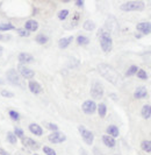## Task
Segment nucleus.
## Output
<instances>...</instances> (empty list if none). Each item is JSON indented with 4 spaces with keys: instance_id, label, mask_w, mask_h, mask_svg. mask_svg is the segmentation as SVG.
<instances>
[{
    "instance_id": "1",
    "label": "nucleus",
    "mask_w": 151,
    "mask_h": 155,
    "mask_svg": "<svg viewBox=\"0 0 151 155\" xmlns=\"http://www.w3.org/2000/svg\"><path fill=\"white\" fill-rule=\"evenodd\" d=\"M98 71L102 77L105 78V79H107L109 83H112L113 85H115V86L121 85L122 78H121L120 74L114 69L113 67H111L109 64L100 63L98 65Z\"/></svg>"
},
{
    "instance_id": "2",
    "label": "nucleus",
    "mask_w": 151,
    "mask_h": 155,
    "mask_svg": "<svg viewBox=\"0 0 151 155\" xmlns=\"http://www.w3.org/2000/svg\"><path fill=\"white\" fill-rule=\"evenodd\" d=\"M100 46L102 48V50L105 53H109L113 48V40L111 36V33H108L107 31H100Z\"/></svg>"
},
{
    "instance_id": "3",
    "label": "nucleus",
    "mask_w": 151,
    "mask_h": 155,
    "mask_svg": "<svg viewBox=\"0 0 151 155\" xmlns=\"http://www.w3.org/2000/svg\"><path fill=\"white\" fill-rule=\"evenodd\" d=\"M145 5L143 1H128L121 5V9L126 11V12H130V11H143Z\"/></svg>"
},
{
    "instance_id": "4",
    "label": "nucleus",
    "mask_w": 151,
    "mask_h": 155,
    "mask_svg": "<svg viewBox=\"0 0 151 155\" xmlns=\"http://www.w3.org/2000/svg\"><path fill=\"white\" fill-rule=\"evenodd\" d=\"M6 77H7L8 82H9L11 84H13V85L21 86V87L24 86V84H23L22 81H21V78H20V75L18 74L16 70H14V69L8 70L7 72H6Z\"/></svg>"
},
{
    "instance_id": "5",
    "label": "nucleus",
    "mask_w": 151,
    "mask_h": 155,
    "mask_svg": "<svg viewBox=\"0 0 151 155\" xmlns=\"http://www.w3.org/2000/svg\"><path fill=\"white\" fill-rule=\"evenodd\" d=\"M91 96L94 98V99H101L102 96H104V86L102 84L95 81L93 84H92V87H91Z\"/></svg>"
},
{
    "instance_id": "6",
    "label": "nucleus",
    "mask_w": 151,
    "mask_h": 155,
    "mask_svg": "<svg viewBox=\"0 0 151 155\" xmlns=\"http://www.w3.org/2000/svg\"><path fill=\"white\" fill-rule=\"evenodd\" d=\"M78 131H79V133L82 134V138H83V140L87 143V145H92V143H93L94 135H93V133L91 132V131H88L85 126L80 125V126L78 127Z\"/></svg>"
},
{
    "instance_id": "7",
    "label": "nucleus",
    "mask_w": 151,
    "mask_h": 155,
    "mask_svg": "<svg viewBox=\"0 0 151 155\" xmlns=\"http://www.w3.org/2000/svg\"><path fill=\"white\" fill-rule=\"evenodd\" d=\"M82 109H83L84 113H86V114H93L97 111V104L93 101H86L82 105Z\"/></svg>"
},
{
    "instance_id": "8",
    "label": "nucleus",
    "mask_w": 151,
    "mask_h": 155,
    "mask_svg": "<svg viewBox=\"0 0 151 155\" xmlns=\"http://www.w3.org/2000/svg\"><path fill=\"white\" fill-rule=\"evenodd\" d=\"M22 145L26 148L28 149H31V150H37L40 148V143L37 141L33 140L31 138H27V137H23L22 138Z\"/></svg>"
},
{
    "instance_id": "9",
    "label": "nucleus",
    "mask_w": 151,
    "mask_h": 155,
    "mask_svg": "<svg viewBox=\"0 0 151 155\" xmlns=\"http://www.w3.org/2000/svg\"><path fill=\"white\" fill-rule=\"evenodd\" d=\"M48 139L50 142H53V143H60V142H64L65 140H66V137L63 134L62 132H53L51 133L49 137H48Z\"/></svg>"
},
{
    "instance_id": "10",
    "label": "nucleus",
    "mask_w": 151,
    "mask_h": 155,
    "mask_svg": "<svg viewBox=\"0 0 151 155\" xmlns=\"http://www.w3.org/2000/svg\"><path fill=\"white\" fill-rule=\"evenodd\" d=\"M106 27H107V29H108V33L109 31H112L114 34H117L119 33V25H117V21L114 19L113 16H111V18H108V20L106 21Z\"/></svg>"
},
{
    "instance_id": "11",
    "label": "nucleus",
    "mask_w": 151,
    "mask_h": 155,
    "mask_svg": "<svg viewBox=\"0 0 151 155\" xmlns=\"http://www.w3.org/2000/svg\"><path fill=\"white\" fill-rule=\"evenodd\" d=\"M19 72L26 79H31V78L35 76V72L31 69H29V68L24 67V65H19Z\"/></svg>"
},
{
    "instance_id": "12",
    "label": "nucleus",
    "mask_w": 151,
    "mask_h": 155,
    "mask_svg": "<svg viewBox=\"0 0 151 155\" xmlns=\"http://www.w3.org/2000/svg\"><path fill=\"white\" fill-rule=\"evenodd\" d=\"M30 92H33L34 94H38L42 92V86L40 85V83H37L36 81H29L28 83Z\"/></svg>"
},
{
    "instance_id": "13",
    "label": "nucleus",
    "mask_w": 151,
    "mask_h": 155,
    "mask_svg": "<svg viewBox=\"0 0 151 155\" xmlns=\"http://www.w3.org/2000/svg\"><path fill=\"white\" fill-rule=\"evenodd\" d=\"M18 60H19V62L21 63V64H26V63H31L34 61V57L31 56L30 54L28 53H21V54H19L18 56Z\"/></svg>"
},
{
    "instance_id": "14",
    "label": "nucleus",
    "mask_w": 151,
    "mask_h": 155,
    "mask_svg": "<svg viewBox=\"0 0 151 155\" xmlns=\"http://www.w3.org/2000/svg\"><path fill=\"white\" fill-rule=\"evenodd\" d=\"M137 31H142L143 34H149L151 33V22H141L136 26Z\"/></svg>"
},
{
    "instance_id": "15",
    "label": "nucleus",
    "mask_w": 151,
    "mask_h": 155,
    "mask_svg": "<svg viewBox=\"0 0 151 155\" xmlns=\"http://www.w3.org/2000/svg\"><path fill=\"white\" fill-rule=\"evenodd\" d=\"M146 96H148V91H146V89H145L144 86L137 87L136 91L134 92V97H135L136 99H143Z\"/></svg>"
},
{
    "instance_id": "16",
    "label": "nucleus",
    "mask_w": 151,
    "mask_h": 155,
    "mask_svg": "<svg viewBox=\"0 0 151 155\" xmlns=\"http://www.w3.org/2000/svg\"><path fill=\"white\" fill-rule=\"evenodd\" d=\"M24 28L27 31H36L38 29V23L35 20H28L24 23Z\"/></svg>"
},
{
    "instance_id": "17",
    "label": "nucleus",
    "mask_w": 151,
    "mask_h": 155,
    "mask_svg": "<svg viewBox=\"0 0 151 155\" xmlns=\"http://www.w3.org/2000/svg\"><path fill=\"white\" fill-rule=\"evenodd\" d=\"M29 131L33 133V134L37 135V137H41V135L43 134V130H42V127L37 124H30L29 125Z\"/></svg>"
},
{
    "instance_id": "18",
    "label": "nucleus",
    "mask_w": 151,
    "mask_h": 155,
    "mask_svg": "<svg viewBox=\"0 0 151 155\" xmlns=\"http://www.w3.org/2000/svg\"><path fill=\"white\" fill-rule=\"evenodd\" d=\"M72 40H73V36L63 38V39L59 40V42H58V47H59L60 49H65V48H66V47H69V45L72 42Z\"/></svg>"
},
{
    "instance_id": "19",
    "label": "nucleus",
    "mask_w": 151,
    "mask_h": 155,
    "mask_svg": "<svg viewBox=\"0 0 151 155\" xmlns=\"http://www.w3.org/2000/svg\"><path fill=\"white\" fill-rule=\"evenodd\" d=\"M107 133H108L109 137L116 138V137H119V128L115 125H111V126L107 127Z\"/></svg>"
},
{
    "instance_id": "20",
    "label": "nucleus",
    "mask_w": 151,
    "mask_h": 155,
    "mask_svg": "<svg viewBox=\"0 0 151 155\" xmlns=\"http://www.w3.org/2000/svg\"><path fill=\"white\" fill-rule=\"evenodd\" d=\"M102 141H104V143L107 147L113 148L115 146V139L112 138V137H109V135H104L102 137Z\"/></svg>"
},
{
    "instance_id": "21",
    "label": "nucleus",
    "mask_w": 151,
    "mask_h": 155,
    "mask_svg": "<svg viewBox=\"0 0 151 155\" xmlns=\"http://www.w3.org/2000/svg\"><path fill=\"white\" fill-rule=\"evenodd\" d=\"M142 117L144 119H148L149 117H151V106L150 105H144L142 107Z\"/></svg>"
},
{
    "instance_id": "22",
    "label": "nucleus",
    "mask_w": 151,
    "mask_h": 155,
    "mask_svg": "<svg viewBox=\"0 0 151 155\" xmlns=\"http://www.w3.org/2000/svg\"><path fill=\"white\" fill-rule=\"evenodd\" d=\"M141 147L144 152H148V153H151V141L150 140H144L141 143Z\"/></svg>"
},
{
    "instance_id": "23",
    "label": "nucleus",
    "mask_w": 151,
    "mask_h": 155,
    "mask_svg": "<svg viewBox=\"0 0 151 155\" xmlns=\"http://www.w3.org/2000/svg\"><path fill=\"white\" fill-rule=\"evenodd\" d=\"M15 26L12 23H1L0 25V31H14Z\"/></svg>"
},
{
    "instance_id": "24",
    "label": "nucleus",
    "mask_w": 151,
    "mask_h": 155,
    "mask_svg": "<svg viewBox=\"0 0 151 155\" xmlns=\"http://www.w3.org/2000/svg\"><path fill=\"white\" fill-rule=\"evenodd\" d=\"M84 29H86V31H93L94 28H95V23L93 22L92 20H86L83 25Z\"/></svg>"
},
{
    "instance_id": "25",
    "label": "nucleus",
    "mask_w": 151,
    "mask_h": 155,
    "mask_svg": "<svg viewBox=\"0 0 151 155\" xmlns=\"http://www.w3.org/2000/svg\"><path fill=\"white\" fill-rule=\"evenodd\" d=\"M79 20H80V14L78 13V12H76L73 16H72V20H71V25H70V28H72V27H76L78 22H79Z\"/></svg>"
},
{
    "instance_id": "26",
    "label": "nucleus",
    "mask_w": 151,
    "mask_h": 155,
    "mask_svg": "<svg viewBox=\"0 0 151 155\" xmlns=\"http://www.w3.org/2000/svg\"><path fill=\"white\" fill-rule=\"evenodd\" d=\"M48 36H45L44 34H38L37 36L35 38V41L37 42L38 45H44V43H47L48 42Z\"/></svg>"
},
{
    "instance_id": "27",
    "label": "nucleus",
    "mask_w": 151,
    "mask_h": 155,
    "mask_svg": "<svg viewBox=\"0 0 151 155\" xmlns=\"http://www.w3.org/2000/svg\"><path fill=\"white\" fill-rule=\"evenodd\" d=\"M97 109H98L99 116L101 117V118H104L106 116V113H107V106H106L105 104H99L98 106H97Z\"/></svg>"
},
{
    "instance_id": "28",
    "label": "nucleus",
    "mask_w": 151,
    "mask_h": 155,
    "mask_svg": "<svg viewBox=\"0 0 151 155\" xmlns=\"http://www.w3.org/2000/svg\"><path fill=\"white\" fill-rule=\"evenodd\" d=\"M77 42H78L79 46H85V45H88L90 40H88V38H86V36H84V35H79V36L77 38Z\"/></svg>"
},
{
    "instance_id": "29",
    "label": "nucleus",
    "mask_w": 151,
    "mask_h": 155,
    "mask_svg": "<svg viewBox=\"0 0 151 155\" xmlns=\"http://www.w3.org/2000/svg\"><path fill=\"white\" fill-rule=\"evenodd\" d=\"M7 140H8V142H11V143L15 145L16 141H18V138H16V135H15L13 132H8L7 133Z\"/></svg>"
},
{
    "instance_id": "30",
    "label": "nucleus",
    "mask_w": 151,
    "mask_h": 155,
    "mask_svg": "<svg viewBox=\"0 0 151 155\" xmlns=\"http://www.w3.org/2000/svg\"><path fill=\"white\" fill-rule=\"evenodd\" d=\"M137 71H138V68L136 65H131L127 71V76H133V75L137 74Z\"/></svg>"
},
{
    "instance_id": "31",
    "label": "nucleus",
    "mask_w": 151,
    "mask_h": 155,
    "mask_svg": "<svg viewBox=\"0 0 151 155\" xmlns=\"http://www.w3.org/2000/svg\"><path fill=\"white\" fill-rule=\"evenodd\" d=\"M69 15V11L68 9H63V11H60L59 13H58V19L59 20H65Z\"/></svg>"
},
{
    "instance_id": "32",
    "label": "nucleus",
    "mask_w": 151,
    "mask_h": 155,
    "mask_svg": "<svg viewBox=\"0 0 151 155\" xmlns=\"http://www.w3.org/2000/svg\"><path fill=\"white\" fill-rule=\"evenodd\" d=\"M9 117H11L13 120H15V121H18V120L20 119V114H19L16 111H14V110H11V111H9Z\"/></svg>"
},
{
    "instance_id": "33",
    "label": "nucleus",
    "mask_w": 151,
    "mask_h": 155,
    "mask_svg": "<svg viewBox=\"0 0 151 155\" xmlns=\"http://www.w3.org/2000/svg\"><path fill=\"white\" fill-rule=\"evenodd\" d=\"M0 94L2 97H5V98H12V97H14V93L11 92V91H7V90H1Z\"/></svg>"
},
{
    "instance_id": "34",
    "label": "nucleus",
    "mask_w": 151,
    "mask_h": 155,
    "mask_svg": "<svg viewBox=\"0 0 151 155\" xmlns=\"http://www.w3.org/2000/svg\"><path fill=\"white\" fill-rule=\"evenodd\" d=\"M137 76H138L140 79H146V78H148V74H146L144 70L138 69V71H137Z\"/></svg>"
},
{
    "instance_id": "35",
    "label": "nucleus",
    "mask_w": 151,
    "mask_h": 155,
    "mask_svg": "<svg viewBox=\"0 0 151 155\" xmlns=\"http://www.w3.org/2000/svg\"><path fill=\"white\" fill-rule=\"evenodd\" d=\"M14 134L16 135V138L19 137V138H21V139H22L23 135H24V133H23V131L20 128V127H15V128H14Z\"/></svg>"
},
{
    "instance_id": "36",
    "label": "nucleus",
    "mask_w": 151,
    "mask_h": 155,
    "mask_svg": "<svg viewBox=\"0 0 151 155\" xmlns=\"http://www.w3.org/2000/svg\"><path fill=\"white\" fill-rule=\"evenodd\" d=\"M43 152H44L47 155H56V152L53 150V148L48 147V146H44V147H43Z\"/></svg>"
},
{
    "instance_id": "37",
    "label": "nucleus",
    "mask_w": 151,
    "mask_h": 155,
    "mask_svg": "<svg viewBox=\"0 0 151 155\" xmlns=\"http://www.w3.org/2000/svg\"><path fill=\"white\" fill-rule=\"evenodd\" d=\"M18 34L20 35V36H24V38H27V36H29V31H27L26 29H22V28H20V29H18Z\"/></svg>"
},
{
    "instance_id": "38",
    "label": "nucleus",
    "mask_w": 151,
    "mask_h": 155,
    "mask_svg": "<svg viewBox=\"0 0 151 155\" xmlns=\"http://www.w3.org/2000/svg\"><path fill=\"white\" fill-rule=\"evenodd\" d=\"M48 128L49 130H53L55 132H57V130H58V126L56 124H48Z\"/></svg>"
},
{
    "instance_id": "39",
    "label": "nucleus",
    "mask_w": 151,
    "mask_h": 155,
    "mask_svg": "<svg viewBox=\"0 0 151 155\" xmlns=\"http://www.w3.org/2000/svg\"><path fill=\"white\" fill-rule=\"evenodd\" d=\"M11 39H12L11 35H0V40L1 41H9Z\"/></svg>"
},
{
    "instance_id": "40",
    "label": "nucleus",
    "mask_w": 151,
    "mask_h": 155,
    "mask_svg": "<svg viewBox=\"0 0 151 155\" xmlns=\"http://www.w3.org/2000/svg\"><path fill=\"white\" fill-rule=\"evenodd\" d=\"M0 155H11V154H9L8 152H6V150H5L4 148L0 147Z\"/></svg>"
},
{
    "instance_id": "41",
    "label": "nucleus",
    "mask_w": 151,
    "mask_h": 155,
    "mask_svg": "<svg viewBox=\"0 0 151 155\" xmlns=\"http://www.w3.org/2000/svg\"><path fill=\"white\" fill-rule=\"evenodd\" d=\"M76 5L79 6V7H82V6L84 5V1L83 0H78V1H76Z\"/></svg>"
},
{
    "instance_id": "42",
    "label": "nucleus",
    "mask_w": 151,
    "mask_h": 155,
    "mask_svg": "<svg viewBox=\"0 0 151 155\" xmlns=\"http://www.w3.org/2000/svg\"><path fill=\"white\" fill-rule=\"evenodd\" d=\"M2 53H4V48H2V47L0 46V56L2 55Z\"/></svg>"
},
{
    "instance_id": "43",
    "label": "nucleus",
    "mask_w": 151,
    "mask_h": 155,
    "mask_svg": "<svg viewBox=\"0 0 151 155\" xmlns=\"http://www.w3.org/2000/svg\"><path fill=\"white\" fill-rule=\"evenodd\" d=\"M0 84H4V82H2V81H1V79H0Z\"/></svg>"
},
{
    "instance_id": "44",
    "label": "nucleus",
    "mask_w": 151,
    "mask_h": 155,
    "mask_svg": "<svg viewBox=\"0 0 151 155\" xmlns=\"http://www.w3.org/2000/svg\"><path fill=\"white\" fill-rule=\"evenodd\" d=\"M33 155H38V154H33Z\"/></svg>"
}]
</instances>
